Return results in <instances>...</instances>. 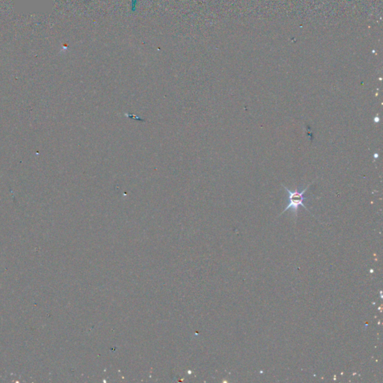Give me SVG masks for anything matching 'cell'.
I'll return each instance as SVG.
<instances>
[{
	"instance_id": "obj_1",
	"label": "cell",
	"mask_w": 383,
	"mask_h": 383,
	"mask_svg": "<svg viewBox=\"0 0 383 383\" xmlns=\"http://www.w3.org/2000/svg\"><path fill=\"white\" fill-rule=\"evenodd\" d=\"M313 182H311V184H308V187L306 188L303 190V191L300 192L298 191V190H296L295 191H290V190L287 188L286 187L283 185L284 188L285 190H286L287 192H288V198L289 201H290V203L286 207L284 211L281 213L280 215H282V213H285V211H287V210H291L293 213H295L296 216H297V213H298V209L299 207L302 206L305 209V210H308V212L310 211L309 210L307 209L305 205L303 204L304 202V200L306 198H304V194L305 192L308 190V189L309 188L310 186L312 184Z\"/></svg>"
}]
</instances>
